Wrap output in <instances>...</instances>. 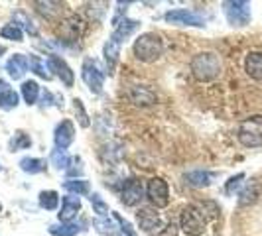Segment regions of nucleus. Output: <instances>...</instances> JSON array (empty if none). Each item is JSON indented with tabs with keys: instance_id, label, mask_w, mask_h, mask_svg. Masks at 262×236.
Returning a JSON list of instances; mask_svg holds the SVG:
<instances>
[{
	"instance_id": "1",
	"label": "nucleus",
	"mask_w": 262,
	"mask_h": 236,
	"mask_svg": "<svg viewBox=\"0 0 262 236\" xmlns=\"http://www.w3.org/2000/svg\"><path fill=\"white\" fill-rule=\"evenodd\" d=\"M191 73L197 81H213L221 73V59L213 52H201L191 59Z\"/></svg>"
},
{
	"instance_id": "2",
	"label": "nucleus",
	"mask_w": 262,
	"mask_h": 236,
	"mask_svg": "<svg viewBox=\"0 0 262 236\" xmlns=\"http://www.w3.org/2000/svg\"><path fill=\"white\" fill-rule=\"evenodd\" d=\"M162 52H164V45H162L160 36L156 34H142L134 41V55L144 63H152L160 59Z\"/></svg>"
},
{
	"instance_id": "3",
	"label": "nucleus",
	"mask_w": 262,
	"mask_h": 236,
	"mask_svg": "<svg viewBox=\"0 0 262 236\" xmlns=\"http://www.w3.org/2000/svg\"><path fill=\"white\" fill-rule=\"evenodd\" d=\"M238 142L245 148H260L262 146V116H250L241 122Z\"/></svg>"
},
{
	"instance_id": "4",
	"label": "nucleus",
	"mask_w": 262,
	"mask_h": 236,
	"mask_svg": "<svg viewBox=\"0 0 262 236\" xmlns=\"http://www.w3.org/2000/svg\"><path fill=\"white\" fill-rule=\"evenodd\" d=\"M182 228L185 234L189 236H199L205 230V217L203 210H199L197 207H187L182 213Z\"/></svg>"
},
{
	"instance_id": "5",
	"label": "nucleus",
	"mask_w": 262,
	"mask_h": 236,
	"mask_svg": "<svg viewBox=\"0 0 262 236\" xmlns=\"http://www.w3.org/2000/svg\"><path fill=\"white\" fill-rule=\"evenodd\" d=\"M81 77L87 83V87L91 89V92L99 95L103 91V83H105V75L103 71L97 67V63L93 59H85L83 61V67H81Z\"/></svg>"
},
{
	"instance_id": "6",
	"label": "nucleus",
	"mask_w": 262,
	"mask_h": 236,
	"mask_svg": "<svg viewBox=\"0 0 262 236\" xmlns=\"http://www.w3.org/2000/svg\"><path fill=\"white\" fill-rule=\"evenodd\" d=\"M146 195L152 201V205H156L160 209L162 207H168V203H170V189H168V183L162 177H152L148 181Z\"/></svg>"
},
{
	"instance_id": "7",
	"label": "nucleus",
	"mask_w": 262,
	"mask_h": 236,
	"mask_svg": "<svg viewBox=\"0 0 262 236\" xmlns=\"http://www.w3.org/2000/svg\"><path fill=\"white\" fill-rule=\"evenodd\" d=\"M166 22L170 24H180V26H205V18L201 14L193 12V10H185V8H178V10H170L166 12Z\"/></svg>"
},
{
	"instance_id": "8",
	"label": "nucleus",
	"mask_w": 262,
	"mask_h": 236,
	"mask_svg": "<svg viewBox=\"0 0 262 236\" xmlns=\"http://www.w3.org/2000/svg\"><path fill=\"white\" fill-rule=\"evenodd\" d=\"M225 14L229 24L233 26H245L250 20V8L249 2H225Z\"/></svg>"
},
{
	"instance_id": "9",
	"label": "nucleus",
	"mask_w": 262,
	"mask_h": 236,
	"mask_svg": "<svg viewBox=\"0 0 262 236\" xmlns=\"http://www.w3.org/2000/svg\"><path fill=\"white\" fill-rule=\"evenodd\" d=\"M48 69L53 71L55 77L61 79V83H63L66 87H73L75 75H73L71 67L66 63V59H61L59 55H50V57H48Z\"/></svg>"
},
{
	"instance_id": "10",
	"label": "nucleus",
	"mask_w": 262,
	"mask_h": 236,
	"mask_svg": "<svg viewBox=\"0 0 262 236\" xmlns=\"http://www.w3.org/2000/svg\"><path fill=\"white\" fill-rule=\"evenodd\" d=\"M144 199V187L140 181L136 179H128L124 187H122V195H120V201L126 205V207H134L138 205L140 201Z\"/></svg>"
},
{
	"instance_id": "11",
	"label": "nucleus",
	"mask_w": 262,
	"mask_h": 236,
	"mask_svg": "<svg viewBox=\"0 0 262 236\" xmlns=\"http://www.w3.org/2000/svg\"><path fill=\"white\" fill-rule=\"evenodd\" d=\"M53 140H55V146L57 150H67L69 146L73 144L75 140V128H73V122L71 120H63L57 124L55 128V134H53Z\"/></svg>"
},
{
	"instance_id": "12",
	"label": "nucleus",
	"mask_w": 262,
	"mask_h": 236,
	"mask_svg": "<svg viewBox=\"0 0 262 236\" xmlns=\"http://www.w3.org/2000/svg\"><path fill=\"white\" fill-rule=\"evenodd\" d=\"M79 210H81V201H79V197L67 195V197H63V201H61V210L57 213V217H59L61 223H69L73 217H77Z\"/></svg>"
},
{
	"instance_id": "13",
	"label": "nucleus",
	"mask_w": 262,
	"mask_h": 236,
	"mask_svg": "<svg viewBox=\"0 0 262 236\" xmlns=\"http://www.w3.org/2000/svg\"><path fill=\"white\" fill-rule=\"evenodd\" d=\"M130 101L138 106H150L156 103V92L146 85H136L130 89Z\"/></svg>"
},
{
	"instance_id": "14",
	"label": "nucleus",
	"mask_w": 262,
	"mask_h": 236,
	"mask_svg": "<svg viewBox=\"0 0 262 236\" xmlns=\"http://www.w3.org/2000/svg\"><path fill=\"white\" fill-rule=\"evenodd\" d=\"M140 28V22H136V20H128V18H124V20H120L117 26H115V34H113V39L117 41V43H122V41H126V39L130 38L132 34L136 32Z\"/></svg>"
},
{
	"instance_id": "15",
	"label": "nucleus",
	"mask_w": 262,
	"mask_h": 236,
	"mask_svg": "<svg viewBox=\"0 0 262 236\" xmlns=\"http://www.w3.org/2000/svg\"><path fill=\"white\" fill-rule=\"evenodd\" d=\"M245 71L250 79L262 81V52H250L245 59Z\"/></svg>"
},
{
	"instance_id": "16",
	"label": "nucleus",
	"mask_w": 262,
	"mask_h": 236,
	"mask_svg": "<svg viewBox=\"0 0 262 236\" xmlns=\"http://www.w3.org/2000/svg\"><path fill=\"white\" fill-rule=\"evenodd\" d=\"M6 71L12 79H20L24 77V73L28 71V57L22 55V53H16L10 57V61L6 63Z\"/></svg>"
},
{
	"instance_id": "17",
	"label": "nucleus",
	"mask_w": 262,
	"mask_h": 236,
	"mask_svg": "<svg viewBox=\"0 0 262 236\" xmlns=\"http://www.w3.org/2000/svg\"><path fill=\"white\" fill-rule=\"evenodd\" d=\"M211 179H213V173L203 170H195L185 173V181L189 185H193V187H207V185H211Z\"/></svg>"
},
{
	"instance_id": "18",
	"label": "nucleus",
	"mask_w": 262,
	"mask_h": 236,
	"mask_svg": "<svg viewBox=\"0 0 262 236\" xmlns=\"http://www.w3.org/2000/svg\"><path fill=\"white\" fill-rule=\"evenodd\" d=\"M63 189L75 197L89 195L91 193V185H89V181H85V179H67L66 183H63Z\"/></svg>"
},
{
	"instance_id": "19",
	"label": "nucleus",
	"mask_w": 262,
	"mask_h": 236,
	"mask_svg": "<svg viewBox=\"0 0 262 236\" xmlns=\"http://www.w3.org/2000/svg\"><path fill=\"white\" fill-rule=\"evenodd\" d=\"M138 223L144 230H154L160 224V219L152 209H140L138 210Z\"/></svg>"
},
{
	"instance_id": "20",
	"label": "nucleus",
	"mask_w": 262,
	"mask_h": 236,
	"mask_svg": "<svg viewBox=\"0 0 262 236\" xmlns=\"http://www.w3.org/2000/svg\"><path fill=\"white\" fill-rule=\"evenodd\" d=\"M118 52H120V43H117L115 39L111 38L105 43V61L106 67H108V73H113V69H115V63H117L118 59Z\"/></svg>"
},
{
	"instance_id": "21",
	"label": "nucleus",
	"mask_w": 262,
	"mask_h": 236,
	"mask_svg": "<svg viewBox=\"0 0 262 236\" xmlns=\"http://www.w3.org/2000/svg\"><path fill=\"white\" fill-rule=\"evenodd\" d=\"M20 168H22V171L34 175V173H41L46 170V161L38 159V157H24V159H20Z\"/></svg>"
},
{
	"instance_id": "22",
	"label": "nucleus",
	"mask_w": 262,
	"mask_h": 236,
	"mask_svg": "<svg viewBox=\"0 0 262 236\" xmlns=\"http://www.w3.org/2000/svg\"><path fill=\"white\" fill-rule=\"evenodd\" d=\"M81 230L77 223H61L50 226V234L53 236H75Z\"/></svg>"
},
{
	"instance_id": "23",
	"label": "nucleus",
	"mask_w": 262,
	"mask_h": 236,
	"mask_svg": "<svg viewBox=\"0 0 262 236\" xmlns=\"http://www.w3.org/2000/svg\"><path fill=\"white\" fill-rule=\"evenodd\" d=\"M39 95V87L36 81H24L22 83V97L26 101V105H36Z\"/></svg>"
},
{
	"instance_id": "24",
	"label": "nucleus",
	"mask_w": 262,
	"mask_h": 236,
	"mask_svg": "<svg viewBox=\"0 0 262 236\" xmlns=\"http://www.w3.org/2000/svg\"><path fill=\"white\" fill-rule=\"evenodd\" d=\"M28 67H30V71H34V73H36V75H39L41 79L52 77L50 69L46 67V63L41 61V57H38V55H30V59H28Z\"/></svg>"
},
{
	"instance_id": "25",
	"label": "nucleus",
	"mask_w": 262,
	"mask_h": 236,
	"mask_svg": "<svg viewBox=\"0 0 262 236\" xmlns=\"http://www.w3.org/2000/svg\"><path fill=\"white\" fill-rule=\"evenodd\" d=\"M59 205V195L55 191H41L39 193V207L46 210H55Z\"/></svg>"
},
{
	"instance_id": "26",
	"label": "nucleus",
	"mask_w": 262,
	"mask_h": 236,
	"mask_svg": "<svg viewBox=\"0 0 262 236\" xmlns=\"http://www.w3.org/2000/svg\"><path fill=\"white\" fill-rule=\"evenodd\" d=\"M32 146V138L28 136L26 132L18 130L16 134L12 136V140H10V150L12 152H18V150H26Z\"/></svg>"
},
{
	"instance_id": "27",
	"label": "nucleus",
	"mask_w": 262,
	"mask_h": 236,
	"mask_svg": "<svg viewBox=\"0 0 262 236\" xmlns=\"http://www.w3.org/2000/svg\"><path fill=\"white\" fill-rule=\"evenodd\" d=\"M258 185H249V187H245L243 191H241V195H238V205L241 207H247V205H252L254 201H256V197H258Z\"/></svg>"
},
{
	"instance_id": "28",
	"label": "nucleus",
	"mask_w": 262,
	"mask_h": 236,
	"mask_svg": "<svg viewBox=\"0 0 262 236\" xmlns=\"http://www.w3.org/2000/svg\"><path fill=\"white\" fill-rule=\"evenodd\" d=\"M52 163L57 170H67L69 163H71V157L66 150H53L52 152Z\"/></svg>"
},
{
	"instance_id": "29",
	"label": "nucleus",
	"mask_w": 262,
	"mask_h": 236,
	"mask_svg": "<svg viewBox=\"0 0 262 236\" xmlns=\"http://www.w3.org/2000/svg\"><path fill=\"white\" fill-rule=\"evenodd\" d=\"M18 106V92L8 89L4 95H0V108L2 110H10V108H16Z\"/></svg>"
},
{
	"instance_id": "30",
	"label": "nucleus",
	"mask_w": 262,
	"mask_h": 236,
	"mask_svg": "<svg viewBox=\"0 0 262 236\" xmlns=\"http://www.w3.org/2000/svg\"><path fill=\"white\" fill-rule=\"evenodd\" d=\"M0 36L4 39H14V41H22L24 38V34H22V30L16 26V24H8V26H4L0 30Z\"/></svg>"
},
{
	"instance_id": "31",
	"label": "nucleus",
	"mask_w": 262,
	"mask_h": 236,
	"mask_svg": "<svg viewBox=\"0 0 262 236\" xmlns=\"http://www.w3.org/2000/svg\"><path fill=\"white\" fill-rule=\"evenodd\" d=\"M95 228H97L101 234H106V236L117 234V226L111 223V221H103V219H99V221H95Z\"/></svg>"
},
{
	"instance_id": "32",
	"label": "nucleus",
	"mask_w": 262,
	"mask_h": 236,
	"mask_svg": "<svg viewBox=\"0 0 262 236\" xmlns=\"http://www.w3.org/2000/svg\"><path fill=\"white\" fill-rule=\"evenodd\" d=\"M89 199H91L95 213H97V215H101V217H105L106 213H108V205H106L105 201L101 199V195H99V193H93V195L89 197Z\"/></svg>"
},
{
	"instance_id": "33",
	"label": "nucleus",
	"mask_w": 262,
	"mask_h": 236,
	"mask_svg": "<svg viewBox=\"0 0 262 236\" xmlns=\"http://www.w3.org/2000/svg\"><path fill=\"white\" fill-rule=\"evenodd\" d=\"M243 179H245V173H238V175H235V177H231V179L227 181V185H225V193H227V195H233L236 189L241 187Z\"/></svg>"
},
{
	"instance_id": "34",
	"label": "nucleus",
	"mask_w": 262,
	"mask_h": 236,
	"mask_svg": "<svg viewBox=\"0 0 262 236\" xmlns=\"http://www.w3.org/2000/svg\"><path fill=\"white\" fill-rule=\"evenodd\" d=\"M73 106H75V112L79 114V124H81L83 128H87V126H89V116H87V112H85V108H83V103H81L79 99H75V101H73Z\"/></svg>"
},
{
	"instance_id": "35",
	"label": "nucleus",
	"mask_w": 262,
	"mask_h": 236,
	"mask_svg": "<svg viewBox=\"0 0 262 236\" xmlns=\"http://www.w3.org/2000/svg\"><path fill=\"white\" fill-rule=\"evenodd\" d=\"M113 217H115V221H117V223L120 224V230H122V232H126L128 236H138L136 232H134V230H132L130 223H128V221H124V219H122V217H120L118 213H113Z\"/></svg>"
},
{
	"instance_id": "36",
	"label": "nucleus",
	"mask_w": 262,
	"mask_h": 236,
	"mask_svg": "<svg viewBox=\"0 0 262 236\" xmlns=\"http://www.w3.org/2000/svg\"><path fill=\"white\" fill-rule=\"evenodd\" d=\"M16 20H22V22H24L22 26L26 28L28 32L32 34V36H36V34H38V30H36V26H34V24H32V22L28 20V18H26V14H24V12H18V14H16Z\"/></svg>"
},
{
	"instance_id": "37",
	"label": "nucleus",
	"mask_w": 262,
	"mask_h": 236,
	"mask_svg": "<svg viewBox=\"0 0 262 236\" xmlns=\"http://www.w3.org/2000/svg\"><path fill=\"white\" fill-rule=\"evenodd\" d=\"M41 101H43V103H41L43 106H50V105H52V92H50V91H43V95H41Z\"/></svg>"
},
{
	"instance_id": "38",
	"label": "nucleus",
	"mask_w": 262,
	"mask_h": 236,
	"mask_svg": "<svg viewBox=\"0 0 262 236\" xmlns=\"http://www.w3.org/2000/svg\"><path fill=\"white\" fill-rule=\"evenodd\" d=\"M8 89H10V87H8V83H6L4 79H0V95H4V92L8 91Z\"/></svg>"
},
{
	"instance_id": "39",
	"label": "nucleus",
	"mask_w": 262,
	"mask_h": 236,
	"mask_svg": "<svg viewBox=\"0 0 262 236\" xmlns=\"http://www.w3.org/2000/svg\"><path fill=\"white\" fill-rule=\"evenodd\" d=\"M6 52V48H4V45H0V57H2V53Z\"/></svg>"
},
{
	"instance_id": "40",
	"label": "nucleus",
	"mask_w": 262,
	"mask_h": 236,
	"mask_svg": "<svg viewBox=\"0 0 262 236\" xmlns=\"http://www.w3.org/2000/svg\"><path fill=\"white\" fill-rule=\"evenodd\" d=\"M0 210H2V205H0Z\"/></svg>"
}]
</instances>
